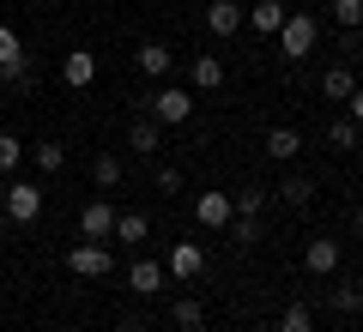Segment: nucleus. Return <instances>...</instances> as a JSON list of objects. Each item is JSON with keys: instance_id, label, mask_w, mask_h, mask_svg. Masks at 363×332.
Returning <instances> with one entry per match:
<instances>
[{"instance_id": "nucleus-1", "label": "nucleus", "mask_w": 363, "mask_h": 332, "mask_svg": "<svg viewBox=\"0 0 363 332\" xmlns=\"http://www.w3.org/2000/svg\"><path fill=\"white\" fill-rule=\"evenodd\" d=\"M315 42H321V25H315L309 13H285V25H279V55H285V61H309Z\"/></svg>"}, {"instance_id": "nucleus-2", "label": "nucleus", "mask_w": 363, "mask_h": 332, "mask_svg": "<svg viewBox=\"0 0 363 332\" xmlns=\"http://www.w3.org/2000/svg\"><path fill=\"white\" fill-rule=\"evenodd\" d=\"M145 115H152L157 127H182V121H194V91L164 85L157 97H145Z\"/></svg>"}, {"instance_id": "nucleus-3", "label": "nucleus", "mask_w": 363, "mask_h": 332, "mask_svg": "<svg viewBox=\"0 0 363 332\" xmlns=\"http://www.w3.org/2000/svg\"><path fill=\"white\" fill-rule=\"evenodd\" d=\"M0 205H6L13 224H37V217H43V188H37V181H13V188L0 193Z\"/></svg>"}, {"instance_id": "nucleus-4", "label": "nucleus", "mask_w": 363, "mask_h": 332, "mask_svg": "<svg viewBox=\"0 0 363 332\" xmlns=\"http://www.w3.org/2000/svg\"><path fill=\"white\" fill-rule=\"evenodd\" d=\"M109 266H116V260H109L104 242H79V248H67V272H73V278H109Z\"/></svg>"}, {"instance_id": "nucleus-5", "label": "nucleus", "mask_w": 363, "mask_h": 332, "mask_svg": "<svg viewBox=\"0 0 363 332\" xmlns=\"http://www.w3.org/2000/svg\"><path fill=\"white\" fill-rule=\"evenodd\" d=\"M0 79H6V85H30L25 42H18V30H6V25H0Z\"/></svg>"}, {"instance_id": "nucleus-6", "label": "nucleus", "mask_w": 363, "mask_h": 332, "mask_svg": "<svg viewBox=\"0 0 363 332\" xmlns=\"http://www.w3.org/2000/svg\"><path fill=\"white\" fill-rule=\"evenodd\" d=\"M339 260H345V248H339L333 236H315V242H303V272H315V278H333Z\"/></svg>"}, {"instance_id": "nucleus-7", "label": "nucleus", "mask_w": 363, "mask_h": 332, "mask_svg": "<svg viewBox=\"0 0 363 332\" xmlns=\"http://www.w3.org/2000/svg\"><path fill=\"white\" fill-rule=\"evenodd\" d=\"M79 236H85V242H109V236H116V205L91 200L85 212H79Z\"/></svg>"}, {"instance_id": "nucleus-8", "label": "nucleus", "mask_w": 363, "mask_h": 332, "mask_svg": "<svg viewBox=\"0 0 363 332\" xmlns=\"http://www.w3.org/2000/svg\"><path fill=\"white\" fill-rule=\"evenodd\" d=\"M164 272H169V278H182V284L200 278V272H206V248H200V242H176V248H169V260H164Z\"/></svg>"}, {"instance_id": "nucleus-9", "label": "nucleus", "mask_w": 363, "mask_h": 332, "mask_svg": "<svg viewBox=\"0 0 363 332\" xmlns=\"http://www.w3.org/2000/svg\"><path fill=\"white\" fill-rule=\"evenodd\" d=\"M242 25H248L242 0H206V30H212V37H236Z\"/></svg>"}, {"instance_id": "nucleus-10", "label": "nucleus", "mask_w": 363, "mask_h": 332, "mask_svg": "<svg viewBox=\"0 0 363 332\" xmlns=\"http://www.w3.org/2000/svg\"><path fill=\"white\" fill-rule=\"evenodd\" d=\"M91 79H97V55H91V49H67L61 55V85L67 91H85Z\"/></svg>"}, {"instance_id": "nucleus-11", "label": "nucleus", "mask_w": 363, "mask_h": 332, "mask_svg": "<svg viewBox=\"0 0 363 332\" xmlns=\"http://www.w3.org/2000/svg\"><path fill=\"white\" fill-rule=\"evenodd\" d=\"M230 217H236L230 193H200V200H194V224H200V230H224Z\"/></svg>"}, {"instance_id": "nucleus-12", "label": "nucleus", "mask_w": 363, "mask_h": 332, "mask_svg": "<svg viewBox=\"0 0 363 332\" xmlns=\"http://www.w3.org/2000/svg\"><path fill=\"white\" fill-rule=\"evenodd\" d=\"M164 278H169V272L157 266V260H133V266H128V284H133V296H157V290H164Z\"/></svg>"}, {"instance_id": "nucleus-13", "label": "nucleus", "mask_w": 363, "mask_h": 332, "mask_svg": "<svg viewBox=\"0 0 363 332\" xmlns=\"http://www.w3.org/2000/svg\"><path fill=\"white\" fill-rule=\"evenodd\" d=\"M128 145H133L140 157H157V151H164V127H157L152 115H140V121L128 127Z\"/></svg>"}, {"instance_id": "nucleus-14", "label": "nucleus", "mask_w": 363, "mask_h": 332, "mask_svg": "<svg viewBox=\"0 0 363 332\" xmlns=\"http://www.w3.org/2000/svg\"><path fill=\"white\" fill-rule=\"evenodd\" d=\"M297 151H303V133L297 127H272L267 133V157H272V164H297Z\"/></svg>"}, {"instance_id": "nucleus-15", "label": "nucleus", "mask_w": 363, "mask_h": 332, "mask_svg": "<svg viewBox=\"0 0 363 332\" xmlns=\"http://www.w3.org/2000/svg\"><path fill=\"white\" fill-rule=\"evenodd\" d=\"M133 61H140L145 79H164L169 67H176V55H169V42H140V55H133Z\"/></svg>"}, {"instance_id": "nucleus-16", "label": "nucleus", "mask_w": 363, "mask_h": 332, "mask_svg": "<svg viewBox=\"0 0 363 332\" xmlns=\"http://www.w3.org/2000/svg\"><path fill=\"white\" fill-rule=\"evenodd\" d=\"M188 73H194V91H224V61L218 55H194V67H188Z\"/></svg>"}, {"instance_id": "nucleus-17", "label": "nucleus", "mask_w": 363, "mask_h": 332, "mask_svg": "<svg viewBox=\"0 0 363 332\" xmlns=\"http://www.w3.org/2000/svg\"><path fill=\"white\" fill-rule=\"evenodd\" d=\"M169 320H176L182 332H200L206 326V302H200V296H176V302H169Z\"/></svg>"}, {"instance_id": "nucleus-18", "label": "nucleus", "mask_w": 363, "mask_h": 332, "mask_svg": "<svg viewBox=\"0 0 363 332\" xmlns=\"http://www.w3.org/2000/svg\"><path fill=\"white\" fill-rule=\"evenodd\" d=\"M145 236H152V217H145V212H116V242L140 248Z\"/></svg>"}, {"instance_id": "nucleus-19", "label": "nucleus", "mask_w": 363, "mask_h": 332, "mask_svg": "<svg viewBox=\"0 0 363 332\" xmlns=\"http://www.w3.org/2000/svg\"><path fill=\"white\" fill-rule=\"evenodd\" d=\"M279 200H285L291 212H309V205H315V181L309 176H285V181H279Z\"/></svg>"}, {"instance_id": "nucleus-20", "label": "nucleus", "mask_w": 363, "mask_h": 332, "mask_svg": "<svg viewBox=\"0 0 363 332\" xmlns=\"http://www.w3.org/2000/svg\"><path fill=\"white\" fill-rule=\"evenodd\" d=\"M351 91H357V79H351V67H345V61H339V67H327V73H321V97L345 103Z\"/></svg>"}, {"instance_id": "nucleus-21", "label": "nucleus", "mask_w": 363, "mask_h": 332, "mask_svg": "<svg viewBox=\"0 0 363 332\" xmlns=\"http://www.w3.org/2000/svg\"><path fill=\"white\" fill-rule=\"evenodd\" d=\"M121 176H128V164H121V157L116 151H104V157H97V164H91V181H97V188H121Z\"/></svg>"}, {"instance_id": "nucleus-22", "label": "nucleus", "mask_w": 363, "mask_h": 332, "mask_svg": "<svg viewBox=\"0 0 363 332\" xmlns=\"http://www.w3.org/2000/svg\"><path fill=\"white\" fill-rule=\"evenodd\" d=\"M327 145H333V151H357V145H363V127H357L351 115H339L333 127H327Z\"/></svg>"}, {"instance_id": "nucleus-23", "label": "nucleus", "mask_w": 363, "mask_h": 332, "mask_svg": "<svg viewBox=\"0 0 363 332\" xmlns=\"http://www.w3.org/2000/svg\"><path fill=\"white\" fill-rule=\"evenodd\" d=\"M279 25H285V0H255V30L260 37H279Z\"/></svg>"}, {"instance_id": "nucleus-24", "label": "nucleus", "mask_w": 363, "mask_h": 332, "mask_svg": "<svg viewBox=\"0 0 363 332\" xmlns=\"http://www.w3.org/2000/svg\"><path fill=\"white\" fill-rule=\"evenodd\" d=\"M30 157H37V169H43V176H61V169H67V145H61V139L37 145V151H30Z\"/></svg>"}, {"instance_id": "nucleus-25", "label": "nucleus", "mask_w": 363, "mask_h": 332, "mask_svg": "<svg viewBox=\"0 0 363 332\" xmlns=\"http://www.w3.org/2000/svg\"><path fill=\"white\" fill-rule=\"evenodd\" d=\"M18 164H25V139L18 133H0V176H13Z\"/></svg>"}, {"instance_id": "nucleus-26", "label": "nucleus", "mask_w": 363, "mask_h": 332, "mask_svg": "<svg viewBox=\"0 0 363 332\" xmlns=\"http://www.w3.org/2000/svg\"><path fill=\"white\" fill-rule=\"evenodd\" d=\"M230 205H236V217H260V205H267V188H242V193H230Z\"/></svg>"}, {"instance_id": "nucleus-27", "label": "nucleus", "mask_w": 363, "mask_h": 332, "mask_svg": "<svg viewBox=\"0 0 363 332\" xmlns=\"http://www.w3.org/2000/svg\"><path fill=\"white\" fill-rule=\"evenodd\" d=\"M327 302H333V314H357V308H363V290L339 284V290H327Z\"/></svg>"}, {"instance_id": "nucleus-28", "label": "nucleus", "mask_w": 363, "mask_h": 332, "mask_svg": "<svg viewBox=\"0 0 363 332\" xmlns=\"http://www.w3.org/2000/svg\"><path fill=\"white\" fill-rule=\"evenodd\" d=\"M279 332H315V320H309V308H303V302H291L285 314H279Z\"/></svg>"}, {"instance_id": "nucleus-29", "label": "nucleus", "mask_w": 363, "mask_h": 332, "mask_svg": "<svg viewBox=\"0 0 363 332\" xmlns=\"http://www.w3.org/2000/svg\"><path fill=\"white\" fill-rule=\"evenodd\" d=\"M333 25L357 30V25H363V0H333Z\"/></svg>"}, {"instance_id": "nucleus-30", "label": "nucleus", "mask_w": 363, "mask_h": 332, "mask_svg": "<svg viewBox=\"0 0 363 332\" xmlns=\"http://www.w3.org/2000/svg\"><path fill=\"white\" fill-rule=\"evenodd\" d=\"M152 188H157V193H182V169H176V164H157V169H152Z\"/></svg>"}, {"instance_id": "nucleus-31", "label": "nucleus", "mask_w": 363, "mask_h": 332, "mask_svg": "<svg viewBox=\"0 0 363 332\" xmlns=\"http://www.w3.org/2000/svg\"><path fill=\"white\" fill-rule=\"evenodd\" d=\"M224 230H230V242H242V248H248V242H255V236H260V230H255V217H230Z\"/></svg>"}, {"instance_id": "nucleus-32", "label": "nucleus", "mask_w": 363, "mask_h": 332, "mask_svg": "<svg viewBox=\"0 0 363 332\" xmlns=\"http://www.w3.org/2000/svg\"><path fill=\"white\" fill-rule=\"evenodd\" d=\"M345 103H351V121H357V127H363V85H357V91H351V97H345Z\"/></svg>"}, {"instance_id": "nucleus-33", "label": "nucleus", "mask_w": 363, "mask_h": 332, "mask_svg": "<svg viewBox=\"0 0 363 332\" xmlns=\"http://www.w3.org/2000/svg\"><path fill=\"white\" fill-rule=\"evenodd\" d=\"M351 230H357V236H363V205H357V217H351Z\"/></svg>"}, {"instance_id": "nucleus-34", "label": "nucleus", "mask_w": 363, "mask_h": 332, "mask_svg": "<svg viewBox=\"0 0 363 332\" xmlns=\"http://www.w3.org/2000/svg\"><path fill=\"white\" fill-rule=\"evenodd\" d=\"M109 332H145V326H133V320H128V326H109Z\"/></svg>"}, {"instance_id": "nucleus-35", "label": "nucleus", "mask_w": 363, "mask_h": 332, "mask_svg": "<svg viewBox=\"0 0 363 332\" xmlns=\"http://www.w3.org/2000/svg\"><path fill=\"white\" fill-rule=\"evenodd\" d=\"M0 296H6V272H0Z\"/></svg>"}]
</instances>
